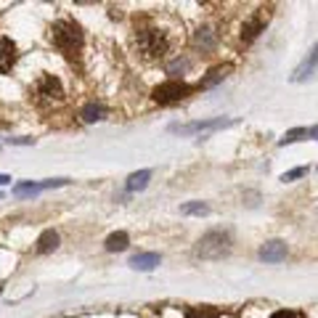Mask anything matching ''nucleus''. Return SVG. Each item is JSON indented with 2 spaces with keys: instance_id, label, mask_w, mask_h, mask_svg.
Returning a JSON list of instances; mask_svg holds the SVG:
<instances>
[{
  "instance_id": "nucleus-1",
  "label": "nucleus",
  "mask_w": 318,
  "mask_h": 318,
  "mask_svg": "<svg viewBox=\"0 0 318 318\" xmlns=\"http://www.w3.org/2000/svg\"><path fill=\"white\" fill-rule=\"evenodd\" d=\"M51 40L69 61L80 59V51H82V29H80V24H74V21H69V19L56 21L53 29H51Z\"/></svg>"
},
{
  "instance_id": "nucleus-2",
  "label": "nucleus",
  "mask_w": 318,
  "mask_h": 318,
  "mask_svg": "<svg viewBox=\"0 0 318 318\" xmlns=\"http://www.w3.org/2000/svg\"><path fill=\"white\" fill-rule=\"evenodd\" d=\"M231 244H234V239H231L228 231L212 228V231H207V234L196 242L193 254H196L199 260H223L231 252Z\"/></svg>"
},
{
  "instance_id": "nucleus-3",
  "label": "nucleus",
  "mask_w": 318,
  "mask_h": 318,
  "mask_svg": "<svg viewBox=\"0 0 318 318\" xmlns=\"http://www.w3.org/2000/svg\"><path fill=\"white\" fill-rule=\"evenodd\" d=\"M231 125H236V120L215 117V120H196V122H173V125H167V130L175 135H196V133H209V130H223Z\"/></svg>"
},
{
  "instance_id": "nucleus-4",
  "label": "nucleus",
  "mask_w": 318,
  "mask_h": 318,
  "mask_svg": "<svg viewBox=\"0 0 318 318\" xmlns=\"http://www.w3.org/2000/svg\"><path fill=\"white\" fill-rule=\"evenodd\" d=\"M189 93H191V85H186L181 80H167V82H162V85H157V88L151 90V98L157 101L159 106H170V104L183 101Z\"/></svg>"
},
{
  "instance_id": "nucleus-5",
  "label": "nucleus",
  "mask_w": 318,
  "mask_h": 318,
  "mask_svg": "<svg viewBox=\"0 0 318 318\" xmlns=\"http://www.w3.org/2000/svg\"><path fill=\"white\" fill-rule=\"evenodd\" d=\"M138 48L146 59H162L167 53V37L159 29H141L138 32Z\"/></svg>"
},
{
  "instance_id": "nucleus-6",
  "label": "nucleus",
  "mask_w": 318,
  "mask_h": 318,
  "mask_svg": "<svg viewBox=\"0 0 318 318\" xmlns=\"http://www.w3.org/2000/svg\"><path fill=\"white\" fill-rule=\"evenodd\" d=\"M37 96H40V101H48V104H59V101H64V85H61L59 77L45 74L37 82Z\"/></svg>"
},
{
  "instance_id": "nucleus-7",
  "label": "nucleus",
  "mask_w": 318,
  "mask_h": 318,
  "mask_svg": "<svg viewBox=\"0 0 318 318\" xmlns=\"http://www.w3.org/2000/svg\"><path fill=\"white\" fill-rule=\"evenodd\" d=\"M286 254H289L286 242H281V239H268V242L260 247L257 257L262 262H281V260H286Z\"/></svg>"
},
{
  "instance_id": "nucleus-8",
  "label": "nucleus",
  "mask_w": 318,
  "mask_h": 318,
  "mask_svg": "<svg viewBox=\"0 0 318 318\" xmlns=\"http://www.w3.org/2000/svg\"><path fill=\"white\" fill-rule=\"evenodd\" d=\"M16 59H19L16 43L11 37H0V74H8L16 64Z\"/></svg>"
},
{
  "instance_id": "nucleus-9",
  "label": "nucleus",
  "mask_w": 318,
  "mask_h": 318,
  "mask_svg": "<svg viewBox=\"0 0 318 318\" xmlns=\"http://www.w3.org/2000/svg\"><path fill=\"white\" fill-rule=\"evenodd\" d=\"M159 262H162V257H159L157 252H138V254L130 257L127 265L133 268V270H143V273H149V270H154Z\"/></svg>"
},
{
  "instance_id": "nucleus-10",
  "label": "nucleus",
  "mask_w": 318,
  "mask_h": 318,
  "mask_svg": "<svg viewBox=\"0 0 318 318\" xmlns=\"http://www.w3.org/2000/svg\"><path fill=\"white\" fill-rule=\"evenodd\" d=\"M316 135H318L316 125H310V127H294V130H286V133L278 138V146H289V143L302 141V138H316Z\"/></svg>"
},
{
  "instance_id": "nucleus-11",
  "label": "nucleus",
  "mask_w": 318,
  "mask_h": 318,
  "mask_svg": "<svg viewBox=\"0 0 318 318\" xmlns=\"http://www.w3.org/2000/svg\"><path fill=\"white\" fill-rule=\"evenodd\" d=\"M59 242H61V239H59V234H56L53 228H48V231H43V234L37 236L35 252H37V254H48V252H53V250L59 247Z\"/></svg>"
},
{
  "instance_id": "nucleus-12",
  "label": "nucleus",
  "mask_w": 318,
  "mask_h": 318,
  "mask_svg": "<svg viewBox=\"0 0 318 318\" xmlns=\"http://www.w3.org/2000/svg\"><path fill=\"white\" fill-rule=\"evenodd\" d=\"M228 72H231V66H228V64H223V66H215V69H209V72H207V77H201L196 88H199V90L215 88V85H218V82H223V80H226V74H228Z\"/></svg>"
},
{
  "instance_id": "nucleus-13",
  "label": "nucleus",
  "mask_w": 318,
  "mask_h": 318,
  "mask_svg": "<svg viewBox=\"0 0 318 318\" xmlns=\"http://www.w3.org/2000/svg\"><path fill=\"white\" fill-rule=\"evenodd\" d=\"M316 61H318V51L310 48V53L305 56V61H302V64L297 66V72H294L292 80H294V82H302V80H308V77H313V72H316Z\"/></svg>"
},
{
  "instance_id": "nucleus-14",
  "label": "nucleus",
  "mask_w": 318,
  "mask_h": 318,
  "mask_svg": "<svg viewBox=\"0 0 318 318\" xmlns=\"http://www.w3.org/2000/svg\"><path fill=\"white\" fill-rule=\"evenodd\" d=\"M104 247H106V252H125L130 247V236L125 234V231H114V234L106 236Z\"/></svg>"
},
{
  "instance_id": "nucleus-15",
  "label": "nucleus",
  "mask_w": 318,
  "mask_h": 318,
  "mask_svg": "<svg viewBox=\"0 0 318 318\" xmlns=\"http://www.w3.org/2000/svg\"><path fill=\"white\" fill-rule=\"evenodd\" d=\"M80 117H82V122L93 125V122H101V120L106 117V109H104V104H96V101H90V104H85L82 109H80Z\"/></svg>"
},
{
  "instance_id": "nucleus-16",
  "label": "nucleus",
  "mask_w": 318,
  "mask_h": 318,
  "mask_svg": "<svg viewBox=\"0 0 318 318\" xmlns=\"http://www.w3.org/2000/svg\"><path fill=\"white\" fill-rule=\"evenodd\" d=\"M193 45L201 51H215V45H218V35L212 32L209 27H201L196 35H193Z\"/></svg>"
},
{
  "instance_id": "nucleus-17",
  "label": "nucleus",
  "mask_w": 318,
  "mask_h": 318,
  "mask_svg": "<svg viewBox=\"0 0 318 318\" xmlns=\"http://www.w3.org/2000/svg\"><path fill=\"white\" fill-rule=\"evenodd\" d=\"M262 29H265V19H262V16L250 19V21H247V24L242 27V40H244V43H252L254 37L262 32Z\"/></svg>"
},
{
  "instance_id": "nucleus-18",
  "label": "nucleus",
  "mask_w": 318,
  "mask_h": 318,
  "mask_svg": "<svg viewBox=\"0 0 318 318\" xmlns=\"http://www.w3.org/2000/svg\"><path fill=\"white\" fill-rule=\"evenodd\" d=\"M149 181H151V170H138V173H133L127 178V191L130 193H135V191H143L146 186H149Z\"/></svg>"
},
{
  "instance_id": "nucleus-19",
  "label": "nucleus",
  "mask_w": 318,
  "mask_h": 318,
  "mask_svg": "<svg viewBox=\"0 0 318 318\" xmlns=\"http://www.w3.org/2000/svg\"><path fill=\"white\" fill-rule=\"evenodd\" d=\"M40 191H43L40 183H35V181H19L16 186H13V196L16 199H32Z\"/></svg>"
},
{
  "instance_id": "nucleus-20",
  "label": "nucleus",
  "mask_w": 318,
  "mask_h": 318,
  "mask_svg": "<svg viewBox=\"0 0 318 318\" xmlns=\"http://www.w3.org/2000/svg\"><path fill=\"white\" fill-rule=\"evenodd\" d=\"M186 318H220V313L212 305H199V308H189Z\"/></svg>"
},
{
  "instance_id": "nucleus-21",
  "label": "nucleus",
  "mask_w": 318,
  "mask_h": 318,
  "mask_svg": "<svg viewBox=\"0 0 318 318\" xmlns=\"http://www.w3.org/2000/svg\"><path fill=\"white\" fill-rule=\"evenodd\" d=\"M207 212H209L207 201H186V204H181V215H207Z\"/></svg>"
},
{
  "instance_id": "nucleus-22",
  "label": "nucleus",
  "mask_w": 318,
  "mask_h": 318,
  "mask_svg": "<svg viewBox=\"0 0 318 318\" xmlns=\"http://www.w3.org/2000/svg\"><path fill=\"white\" fill-rule=\"evenodd\" d=\"M189 66H191L189 59H175L173 64H167V74H173V77H175V74H183Z\"/></svg>"
},
{
  "instance_id": "nucleus-23",
  "label": "nucleus",
  "mask_w": 318,
  "mask_h": 318,
  "mask_svg": "<svg viewBox=\"0 0 318 318\" xmlns=\"http://www.w3.org/2000/svg\"><path fill=\"white\" fill-rule=\"evenodd\" d=\"M308 173H310V167H294V170H289V173L281 175V181H284V183H292V181H300V178H305Z\"/></svg>"
},
{
  "instance_id": "nucleus-24",
  "label": "nucleus",
  "mask_w": 318,
  "mask_h": 318,
  "mask_svg": "<svg viewBox=\"0 0 318 318\" xmlns=\"http://www.w3.org/2000/svg\"><path fill=\"white\" fill-rule=\"evenodd\" d=\"M72 181L69 178H48V181H43L40 183V189L45 191V189H61V186H69Z\"/></svg>"
},
{
  "instance_id": "nucleus-25",
  "label": "nucleus",
  "mask_w": 318,
  "mask_h": 318,
  "mask_svg": "<svg viewBox=\"0 0 318 318\" xmlns=\"http://www.w3.org/2000/svg\"><path fill=\"white\" fill-rule=\"evenodd\" d=\"M270 318H305V316L300 310H276V313H270Z\"/></svg>"
},
{
  "instance_id": "nucleus-26",
  "label": "nucleus",
  "mask_w": 318,
  "mask_h": 318,
  "mask_svg": "<svg viewBox=\"0 0 318 318\" xmlns=\"http://www.w3.org/2000/svg\"><path fill=\"white\" fill-rule=\"evenodd\" d=\"M11 146H32L35 138H27V135H19V138H8Z\"/></svg>"
},
{
  "instance_id": "nucleus-27",
  "label": "nucleus",
  "mask_w": 318,
  "mask_h": 318,
  "mask_svg": "<svg viewBox=\"0 0 318 318\" xmlns=\"http://www.w3.org/2000/svg\"><path fill=\"white\" fill-rule=\"evenodd\" d=\"M11 183V175H3V173H0V186H8Z\"/></svg>"
},
{
  "instance_id": "nucleus-28",
  "label": "nucleus",
  "mask_w": 318,
  "mask_h": 318,
  "mask_svg": "<svg viewBox=\"0 0 318 318\" xmlns=\"http://www.w3.org/2000/svg\"><path fill=\"white\" fill-rule=\"evenodd\" d=\"M0 292H3V284H0Z\"/></svg>"
},
{
  "instance_id": "nucleus-29",
  "label": "nucleus",
  "mask_w": 318,
  "mask_h": 318,
  "mask_svg": "<svg viewBox=\"0 0 318 318\" xmlns=\"http://www.w3.org/2000/svg\"><path fill=\"white\" fill-rule=\"evenodd\" d=\"M0 199H3V193H0Z\"/></svg>"
}]
</instances>
